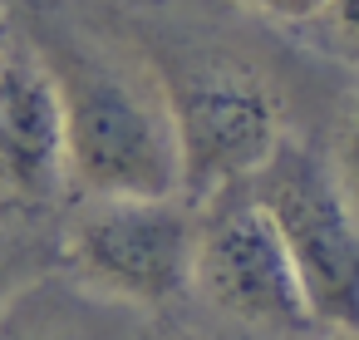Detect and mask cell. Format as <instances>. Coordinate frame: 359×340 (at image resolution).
<instances>
[{"label":"cell","instance_id":"6da1fadb","mask_svg":"<svg viewBox=\"0 0 359 340\" xmlns=\"http://www.w3.org/2000/svg\"><path fill=\"white\" fill-rule=\"evenodd\" d=\"M11 20L50 70L65 114L69 197L177 192L172 109L114 0H15Z\"/></svg>","mask_w":359,"mask_h":340},{"label":"cell","instance_id":"7a4b0ae2","mask_svg":"<svg viewBox=\"0 0 359 340\" xmlns=\"http://www.w3.org/2000/svg\"><path fill=\"white\" fill-rule=\"evenodd\" d=\"M114 11L163 79L182 168L177 192L202 202L251 178L285 138V94L271 70L212 15L177 0H114Z\"/></svg>","mask_w":359,"mask_h":340},{"label":"cell","instance_id":"3957f363","mask_svg":"<svg viewBox=\"0 0 359 340\" xmlns=\"http://www.w3.org/2000/svg\"><path fill=\"white\" fill-rule=\"evenodd\" d=\"M197 202L182 192H94L60 212V266L118 301L163 306L192 281Z\"/></svg>","mask_w":359,"mask_h":340},{"label":"cell","instance_id":"277c9868","mask_svg":"<svg viewBox=\"0 0 359 340\" xmlns=\"http://www.w3.org/2000/svg\"><path fill=\"white\" fill-rule=\"evenodd\" d=\"M246 188L280 232L310 320L359 330V222L330 173V158L285 133Z\"/></svg>","mask_w":359,"mask_h":340},{"label":"cell","instance_id":"5b68a950","mask_svg":"<svg viewBox=\"0 0 359 340\" xmlns=\"http://www.w3.org/2000/svg\"><path fill=\"white\" fill-rule=\"evenodd\" d=\"M207 306L231 320L266 325V330H300L315 325L280 247L276 222L241 183L197 202V237H192V281Z\"/></svg>","mask_w":359,"mask_h":340},{"label":"cell","instance_id":"8992f818","mask_svg":"<svg viewBox=\"0 0 359 340\" xmlns=\"http://www.w3.org/2000/svg\"><path fill=\"white\" fill-rule=\"evenodd\" d=\"M69 202L65 114L30 35L0 25V212L15 222L60 217Z\"/></svg>","mask_w":359,"mask_h":340},{"label":"cell","instance_id":"52a82bcc","mask_svg":"<svg viewBox=\"0 0 359 340\" xmlns=\"http://www.w3.org/2000/svg\"><path fill=\"white\" fill-rule=\"evenodd\" d=\"M330 173H334V183H339V192H344V202H349V212L359 222V89H354V99H349V109L339 119L334 153H330Z\"/></svg>","mask_w":359,"mask_h":340},{"label":"cell","instance_id":"ba28073f","mask_svg":"<svg viewBox=\"0 0 359 340\" xmlns=\"http://www.w3.org/2000/svg\"><path fill=\"white\" fill-rule=\"evenodd\" d=\"M222 6H231L241 15L276 20V25H315V15L325 11V0H222Z\"/></svg>","mask_w":359,"mask_h":340},{"label":"cell","instance_id":"9c48e42d","mask_svg":"<svg viewBox=\"0 0 359 340\" xmlns=\"http://www.w3.org/2000/svg\"><path fill=\"white\" fill-rule=\"evenodd\" d=\"M30 271V242L15 232V217H0V291H11Z\"/></svg>","mask_w":359,"mask_h":340},{"label":"cell","instance_id":"30bf717a","mask_svg":"<svg viewBox=\"0 0 359 340\" xmlns=\"http://www.w3.org/2000/svg\"><path fill=\"white\" fill-rule=\"evenodd\" d=\"M315 20H325L339 45L359 50V0H325V11H320Z\"/></svg>","mask_w":359,"mask_h":340},{"label":"cell","instance_id":"8fae6325","mask_svg":"<svg viewBox=\"0 0 359 340\" xmlns=\"http://www.w3.org/2000/svg\"><path fill=\"white\" fill-rule=\"evenodd\" d=\"M11 6H15V0H0V20H6V15H11Z\"/></svg>","mask_w":359,"mask_h":340},{"label":"cell","instance_id":"7c38bea8","mask_svg":"<svg viewBox=\"0 0 359 340\" xmlns=\"http://www.w3.org/2000/svg\"><path fill=\"white\" fill-rule=\"evenodd\" d=\"M0 25H6V20H0ZM0 217H6V212H0Z\"/></svg>","mask_w":359,"mask_h":340}]
</instances>
